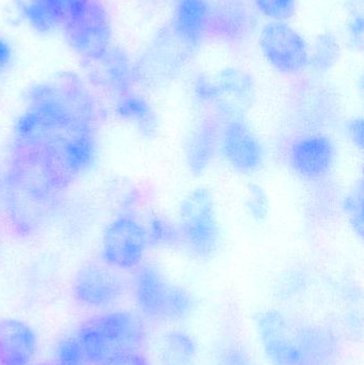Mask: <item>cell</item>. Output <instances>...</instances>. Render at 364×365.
<instances>
[{
  "label": "cell",
  "mask_w": 364,
  "mask_h": 365,
  "mask_svg": "<svg viewBox=\"0 0 364 365\" xmlns=\"http://www.w3.org/2000/svg\"><path fill=\"white\" fill-rule=\"evenodd\" d=\"M63 30L71 48L85 63L100 59L113 47L110 17L100 0H88Z\"/></svg>",
  "instance_id": "8"
},
{
  "label": "cell",
  "mask_w": 364,
  "mask_h": 365,
  "mask_svg": "<svg viewBox=\"0 0 364 365\" xmlns=\"http://www.w3.org/2000/svg\"><path fill=\"white\" fill-rule=\"evenodd\" d=\"M87 358L80 343L75 338L62 340L56 349V365H87Z\"/></svg>",
  "instance_id": "28"
},
{
  "label": "cell",
  "mask_w": 364,
  "mask_h": 365,
  "mask_svg": "<svg viewBox=\"0 0 364 365\" xmlns=\"http://www.w3.org/2000/svg\"><path fill=\"white\" fill-rule=\"evenodd\" d=\"M212 6L207 0H179L173 16V32L187 47L198 46L211 29Z\"/></svg>",
  "instance_id": "16"
},
{
  "label": "cell",
  "mask_w": 364,
  "mask_h": 365,
  "mask_svg": "<svg viewBox=\"0 0 364 365\" xmlns=\"http://www.w3.org/2000/svg\"><path fill=\"white\" fill-rule=\"evenodd\" d=\"M177 225L182 246L194 259L207 261L215 257L222 242V230L209 189L198 187L184 197Z\"/></svg>",
  "instance_id": "7"
},
{
  "label": "cell",
  "mask_w": 364,
  "mask_h": 365,
  "mask_svg": "<svg viewBox=\"0 0 364 365\" xmlns=\"http://www.w3.org/2000/svg\"><path fill=\"white\" fill-rule=\"evenodd\" d=\"M259 12L271 21H286L296 12L297 0H254Z\"/></svg>",
  "instance_id": "26"
},
{
  "label": "cell",
  "mask_w": 364,
  "mask_h": 365,
  "mask_svg": "<svg viewBox=\"0 0 364 365\" xmlns=\"http://www.w3.org/2000/svg\"><path fill=\"white\" fill-rule=\"evenodd\" d=\"M219 126L212 118L202 119L186 138L184 158L194 175H201L209 168L218 152Z\"/></svg>",
  "instance_id": "18"
},
{
  "label": "cell",
  "mask_w": 364,
  "mask_h": 365,
  "mask_svg": "<svg viewBox=\"0 0 364 365\" xmlns=\"http://www.w3.org/2000/svg\"><path fill=\"white\" fill-rule=\"evenodd\" d=\"M103 365H151L140 351L121 354L107 360Z\"/></svg>",
  "instance_id": "33"
},
{
  "label": "cell",
  "mask_w": 364,
  "mask_h": 365,
  "mask_svg": "<svg viewBox=\"0 0 364 365\" xmlns=\"http://www.w3.org/2000/svg\"><path fill=\"white\" fill-rule=\"evenodd\" d=\"M215 96L213 104L226 119L244 118L256 98V85L251 75L236 68L220 71L213 79Z\"/></svg>",
  "instance_id": "15"
},
{
  "label": "cell",
  "mask_w": 364,
  "mask_h": 365,
  "mask_svg": "<svg viewBox=\"0 0 364 365\" xmlns=\"http://www.w3.org/2000/svg\"><path fill=\"white\" fill-rule=\"evenodd\" d=\"M4 191H6V177H4V171L0 169V214L4 207Z\"/></svg>",
  "instance_id": "36"
},
{
  "label": "cell",
  "mask_w": 364,
  "mask_h": 365,
  "mask_svg": "<svg viewBox=\"0 0 364 365\" xmlns=\"http://www.w3.org/2000/svg\"><path fill=\"white\" fill-rule=\"evenodd\" d=\"M24 101L26 110L47 123L64 128L96 130L103 115L87 83L73 73L34 83L26 91Z\"/></svg>",
  "instance_id": "3"
},
{
  "label": "cell",
  "mask_w": 364,
  "mask_h": 365,
  "mask_svg": "<svg viewBox=\"0 0 364 365\" xmlns=\"http://www.w3.org/2000/svg\"><path fill=\"white\" fill-rule=\"evenodd\" d=\"M13 60H14V51L12 45L6 38L0 36V79L10 70Z\"/></svg>",
  "instance_id": "35"
},
{
  "label": "cell",
  "mask_w": 364,
  "mask_h": 365,
  "mask_svg": "<svg viewBox=\"0 0 364 365\" xmlns=\"http://www.w3.org/2000/svg\"><path fill=\"white\" fill-rule=\"evenodd\" d=\"M147 330L142 319L128 311H115L93 317L77 332L88 364L103 365L115 356L140 351Z\"/></svg>",
  "instance_id": "5"
},
{
  "label": "cell",
  "mask_w": 364,
  "mask_h": 365,
  "mask_svg": "<svg viewBox=\"0 0 364 365\" xmlns=\"http://www.w3.org/2000/svg\"><path fill=\"white\" fill-rule=\"evenodd\" d=\"M149 247L171 248L182 245L181 233L177 223L160 215H153L145 225Z\"/></svg>",
  "instance_id": "23"
},
{
  "label": "cell",
  "mask_w": 364,
  "mask_h": 365,
  "mask_svg": "<svg viewBox=\"0 0 364 365\" xmlns=\"http://www.w3.org/2000/svg\"><path fill=\"white\" fill-rule=\"evenodd\" d=\"M147 248L145 223L130 214L115 217L103 234V262L113 269H137L142 265Z\"/></svg>",
  "instance_id": "9"
},
{
  "label": "cell",
  "mask_w": 364,
  "mask_h": 365,
  "mask_svg": "<svg viewBox=\"0 0 364 365\" xmlns=\"http://www.w3.org/2000/svg\"><path fill=\"white\" fill-rule=\"evenodd\" d=\"M96 130L40 122L32 133L29 145L42 150L70 187L95 166L98 158Z\"/></svg>",
  "instance_id": "4"
},
{
  "label": "cell",
  "mask_w": 364,
  "mask_h": 365,
  "mask_svg": "<svg viewBox=\"0 0 364 365\" xmlns=\"http://www.w3.org/2000/svg\"><path fill=\"white\" fill-rule=\"evenodd\" d=\"M38 365H56V364H38Z\"/></svg>",
  "instance_id": "37"
},
{
  "label": "cell",
  "mask_w": 364,
  "mask_h": 365,
  "mask_svg": "<svg viewBox=\"0 0 364 365\" xmlns=\"http://www.w3.org/2000/svg\"><path fill=\"white\" fill-rule=\"evenodd\" d=\"M123 292V281L113 268L105 263L85 264L73 278V296L90 308L113 306L121 299Z\"/></svg>",
  "instance_id": "12"
},
{
  "label": "cell",
  "mask_w": 364,
  "mask_h": 365,
  "mask_svg": "<svg viewBox=\"0 0 364 365\" xmlns=\"http://www.w3.org/2000/svg\"><path fill=\"white\" fill-rule=\"evenodd\" d=\"M132 293L140 312L147 319L177 323L194 312V300L183 287L168 280L157 266L145 264L137 268Z\"/></svg>",
  "instance_id": "6"
},
{
  "label": "cell",
  "mask_w": 364,
  "mask_h": 365,
  "mask_svg": "<svg viewBox=\"0 0 364 365\" xmlns=\"http://www.w3.org/2000/svg\"><path fill=\"white\" fill-rule=\"evenodd\" d=\"M42 6L56 21L60 28H63L66 21L74 16L88 0H32Z\"/></svg>",
  "instance_id": "25"
},
{
  "label": "cell",
  "mask_w": 364,
  "mask_h": 365,
  "mask_svg": "<svg viewBox=\"0 0 364 365\" xmlns=\"http://www.w3.org/2000/svg\"><path fill=\"white\" fill-rule=\"evenodd\" d=\"M256 330L269 365L340 364L341 340L331 326L271 309L256 315Z\"/></svg>",
  "instance_id": "2"
},
{
  "label": "cell",
  "mask_w": 364,
  "mask_h": 365,
  "mask_svg": "<svg viewBox=\"0 0 364 365\" xmlns=\"http://www.w3.org/2000/svg\"><path fill=\"white\" fill-rule=\"evenodd\" d=\"M364 19L361 12H354L348 23V36L355 48L361 49L363 45Z\"/></svg>",
  "instance_id": "31"
},
{
  "label": "cell",
  "mask_w": 364,
  "mask_h": 365,
  "mask_svg": "<svg viewBox=\"0 0 364 365\" xmlns=\"http://www.w3.org/2000/svg\"><path fill=\"white\" fill-rule=\"evenodd\" d=\"M200 349L192 334L185 330L167 331L158 347L160 365H199Z\"/></svg>",
  "instance_id": "21"
},
{
  "label": "cell",
  "mask_w": 364,
  "mask_h": 365,
  "mask_svg": "<svg viewBox=\"0 0 364 365\" xmlns=\"http://www.w3.org/2000/svg\"><path fill=\"white\" fill-rule=\"evenodd\" d=\"M288 165L301 179L318 182L331 173L336 147L331 137L310 134L296 139L288 152Z\"/></svg>",
  "instance_id": "13"
},
{
  "label": "cell",
  "mask_w": 364,
  "mask_h": 365,
  "mask_svg": "<svg viewBox=\"0 0 364 365\" xmlns=\"http://www.w3.org/2000/svg\"><path fill=\"white\" fill-rule=\"evenodd\" d=\"M249 26V14L241 0H222L216 9H212L211 27L224 40L241 41Z\"/></svg>",
  "instance_id": "19"
},
{
  "label": "cell",
  "mask_w": 364,
  "mask_h": 365,
  "mask_svg": "<svg viewBox=\"0 0 364 365\" xmlns=\"http://www.w3.org/2000/svg\"><path fill=\"white\" fill-rule=\"evenodd\" d=\"M4 177L2 212L9 227L17 237L38 235L57 212L68 185L42 150L14 140Z\"/></svg>",
  "instance_id": "1"
},
{
  "label": "cell",
  "mask_w": 364,
  "mask_h": 365,
  "mask_svg": "<svg viewBox=\"0 0 364 365\" xmlns=\"http://www.w3.org/2000/svg\"><path fill=\"white\" fill-rule=\"evenodd\" d=\"M192 96L201 104H213L215 96L214 81L203 74L197 75L192 81Z\"/></svg>",
  "instance_id": "30"
},
{
  "label": "cell",
  "mask_w": 364,
  "mask_h": 365,
  "mask_svg": "<svg viewBox=\"0 0 364 365\" xmlns=\"http://www.w3.org/2000/svg\"><path fill=\"white\" fill-rule=\"evenodd\" d=\"M218 152L241 175H254L264 164V149L244 118H229L219 126Z\"/></svg>",
  "instance_id": "11"
},
{
  "label": "cell",
  "mask_w": 364,
  "mask_h": 365,
  "mask_svg": "<svg viewBox=\"0 0 364 365\" xmlns=\"http://www.w3.org/2000/svg\"><path fill=\"white\" fill-rule=\"evenodd\" d=\"M265 60L278 72L297 75L309 66L307 41L286 21H269L259 34Z\"/></svg>",
  "instance_id": "10"
},
{
  "label": "cell",
  "mask_w": 364,
  "mask_h": 365,
  "mask_svg": "<svg viewBox=\"0 0 364 365\" xmlns=\"http://www.w3.org/2000/svg\"><path fill=\"white\" fill-rule=\"evenodd\" d=\"M115 115L137 128L143 137L152 138L157 133L158 117L149 101L140 94H126L115 102Z\"/></svg>",
  "instance_id": "20"
},
{
  "label": "cell",
  "mask_w": 364,
  "mask_h": 365,
  "mask_svg": "<svg viewBox=\"0 0 364 365\" xmlns=\"http://www.w3.org/2000/svg\"><path fill=\"white\" fill-rule=\"evenodd\" d=\"M36 351V336L17 319L0 321V365H29Z\"/></svg>",
  "instance_id": "17"
},
{
  "label": "cell",
  "mask_w": 364,
  "mask_h": 365,
  "mask_svg": "<svg viewBox=\"0 0 364 365\" xmlns=\"http://www.w3.org/2000/svg\"><path fill=\"white\" fill-rule=\"evenodd\" d=\"M343 210L357 235H363V188L359 182L344 199Z\"/></svg>",
  "instance_id": "27"
},
{
  "label": "cell",
  "mask_w": 364,
  "mask_h": 365,
  "mask_svg": "<svg viewBox=\"0 0 364 365\" xmlns=\"http://www.w3.org/2000/svg\"><path fill=\"white\" fill-rule=\"evenodd\" d=\"M214 365H256L245 345L233 336H224L214 353Z\"/></svg>",
  "instance_id": "24"
},
{
  "label": "cell",
  "mask_w": 364,
  "mask_h": 365,
  "mask_svg": "<svg viewBox=\"0 0 364 365\" xmlns=\"http://www.w3.org/2000/svg\"><path fill=\"white\" fill-rule=\"evenodd\" d=\"M341 47L331 32H323L309 49V66L320 73L331 70L340 59Z\"/></svg>",
  "instance_id": "22"
},
{
  "label": "cell",
  "mask_w": 364,
  "mask_h": 365,
  "mask_svg": "<svg viewBox=\"0 0 364 365\" xmlns=\"http://www.w3.org/2000/svg\"><path fill=\"white\" fill-rule=\"evenodd\" d=\"M343 331L353 339H358L363 334V319L357 312L348 313L341 322Z\"/></svg>",
  "instance_id": "34"
},
{
  "label": "cell",
  "mask_w": 364,
  "mask_h": 365,
  "mask_svg": "<svg viewBox=\"0 0 364 365\" xmlns=\"http://www.w3.org/2000/svg\"><path fill=\"white\" fill-rule=\"evenodd\" d=\"M87 66L93 87L113 98L115 102L132 92L134 66L121 49L111 47L102 58L87 62Z\"/></svg>",
  "instance_id": "14"
},
{
  "label": "cell",
  "mask_w": 364,
  "mask_h": 365,
  "mask_svg": "<svg viewBox=\"0 0 364 365\" xmlns=\"http://www.w3.org/2000/svg\"><path fill=\"white\" fill-rule=\"evenodd\" d=\"M363 118H354L346 123V136L355 148L359 150H363Z\"/></svg>",
  "instance_id": "32"
},
{
  "label": "cell",
  "mask_w": 364,
  "mask_h": 365,
  "mask_svg": "<svg viewBox=\"0 0 364 365\" xmlns=\"http://www.w3.org/2000/svg\"><path fill=\"white\" fill-rule=\"evenodd\" d=\"M247 207L252 218L263 220L269 214V199L266 193L258 185H252L249 188Z\"/></svg>",
  "instance_id": "29"
}]
</instances>
